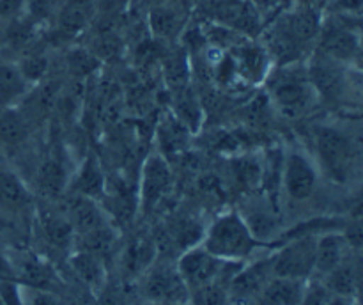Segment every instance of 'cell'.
<instances>
[{"label":"cell","mask_w":363,"mask_h":305,"mask_svg":"<svg viewBox=\"0 0 363 305\" xmlns=\"http://www.w3.org/2000/svg\"><path fill=\"white\" fill-rule=\"evenodd\" d=\"M321 23L318 14L311 9L293 11L280 18L266 38L264 48L269 59L279 60L280 66L298 62L308 43L319 35Z\"/></svg>","instance_id":"1"},{"label":"cell","mask_w":363,"mask_h":305,"mask_svg":"<svg viewBox=\"0 0 363 305\" xmlns=\"http://www.w3.org/2000/svg\"><path fill=\"white\" fill-rule=\"evenodd\" d=\"M202 247L225 262H245L261 241L254 236L240 211H225L213 220L202 238Z\"/></svg>","instance_id":"2"},{"label":"cell","mask_w":363,"mask_h":305,"mask_svg":"<svg viewBox=\"0 0 363 305\" xmlns=\"http://www.w3.org/2000/svg\"><path fill=\"white\" fill-rule=\"evenodd\" d=\"M266 85L273 105L289 117L305 113L314 101L315 91L308 80L307 67L300 70L296 62L282 64L275 73H268Z\"/></svg>","instance_id":"3"},{"label":"cell","mask_w":363,"mask_h":305,"mask_svg":"<svg viewBox=\"0 0 363 305\" xmlns=\"http://www.w3.org/2000/svg\"><path fill=\"white\" fill-rule=\"evenodd\" d=\"M315 151L326 176L337 183H346L358 165V145L344 130L330 124L315 128Z\"/></svg>","instance_id":"4"},{"label":"cell","mask_w":363,"mask_h":305,"mask_svg":"<svg viewBox=\"0 0 363 305\" xmlns=\"http://www.w3.org/2000/svg\"><path fill=\"white\" fill-rule=\"evenodd\" d=\"M142 296L147 304L155 305H184L191 304V293L184 284L177 266H149L142 273Z\"/></svg>","instance_id":"5"},{"label":"cell","mask_w":363,"mask_h":305,"mask_svg":"<svg viewBox=\"0 0 363 305\" xmlns=\"http://www.w3.org/2000/svg\"><path fill=\"white\" fill-rule=\"evenodd\" d=\"M318 236L319 234L314 233L300 234L272 254L273 277L298 280L311 279L314 275Z\"/></svg>","instance_id":"6"},{"label":"cell","mask_w":363,"mask_h":305,"mask_svg":"<svg viewBox=\"0 0 363 305\" xmlns=\"http://www.w3.org/2000/svg\"><path fill=\"white\" fill-rule=\"evenodd\" d=\"M201 13L209 23L222 25L245 38L261 30V18L257 9L247 0H202Z\"/></svg>","instance_id":"7"},{"label":"cell","mask_w":363,"mask_h":305,"mask_svg":"<svg viewBox=\"0 0 363 305\" xmlns=\"http://www.w3.org/2000/svg\"><path fill=\"white\" fill-rule=\"evenodd\" d=\"M230 262L222 261L209 254L201 243L186 248L177 261V272L183 277L184 284L188 286L190 293L208 286V284L223 280L227 268Z\"/></svg>","instance_id":"8"},{"label":"cell","mask_w":363,"mask_h":305,"mask_svg":"<svg viewBox=\"0 0 363 305\" xmlns=\"http://www.w3.org/2000/svg\"><path fill=\"white\" fill-rule=\"evenodd\" d=\"M282 187L289 199L296 202L308 201L319 183V170L315 163L300 149H289L282 158Z\"/></svg>","instance_id":"9"},{"label":"cell","mask_w":363,"mask_h":305,"mask_svg":"<svg viewBox=\"0 0 363 305\" xmlns=\"http://www.w3.org/2000/svg\"><path fill=\"white\" fill-rule=\"evenodd\" d=\"M346 64L337 62L330 57L323 55L321 52H315L307 64V74L314 87L315 94L321 98L337 101L346 94L347 89V73Z\"/></svg>","instance_id":"10"},{"label":"cell","mask_w":363,"mask_h":305,"mask_svg":"<svg viewBox=\"0 0 363 305\" xmlns=\"http://www.w3.org/2000/svg\"><path fill=\"white\" fill-rule=\"evenodd\" d=\"M319 50L323 55L350 66L360 59V34L346 21L335 20L332 23H321L319 30Z\"/></svg>","instance_id":"11"},{"label":"cell","mask_w":363,"mask_h":305,"mask_svg":"<svg viewBox=\"0 0 363 305\" xmlns=\"http://www.w3.org/2000/svg\"><path fill=\"white\" fill-rule=\"evenodd\" d=\"M170 188H172V172H170L169 163L165 156L155 152L145 160L144 169H142L138 204L144 208V211H151L169 194Z\"/></svg>","instance_id":"12"},{"label":"cell","mask_w":363,"mask_h":305,"mask_svg":"<svg viewBox=\"0 0 363 305\" xmlns=\"http://www.w3.org/2000/svg\"><path fill=\"white\" fill-rule=\"evenodd\" d=\"M272 279V255L247 266L241 265V268L234 273L229 282V300L247 301L250 298H257V294Z\"/></svg>","instance_id":"13"},{"label":"cell","mask_w":363,"mask_h":305,"mask_svg":"<svg viewBox=\"0 0 363 305\" xmlns=\"http://www.w3.org/2000/svg\"><path fill=\"white\" fill-rule=\"evenodd\" d=\"M188 14L183 6H177L176 0L158 4L149 9V30L162 41H174L186 28Z\"/></svg>","instance_id":"14"},{"label":"cell","mask_w":363,"mask_h":305,"mask_svg":"<svg viewBox=\"0 0 363 305\" xmlns=\"http://www.w3.org/2000/svg\"><path fill=\"white\" fill-rule=\"evenodd\" d=\"M234 60V66L240 77L247 78L252 82H261L266 80L269 70V55L266 52L264 46L254 45L250 39L243 41L241 45H238L236 48L230 50L229 53Z\"/></svg>","instance_id":"15"},{"label":"cell","mask_w":363,"mask_h":305,"mask_svg":"<svg viewBox=\"0 0 363 305\" xmlns=\"http://www.w3.org/2000/svg\"><path fill=\"white\" fill-rule=\"evenodd\" d=\"M351 245L344 238L342 233H335V231H328L318 236V247H315V266L314 273L321 275H328L332 270H335L340 262L346 261L351 255Z\"/></svg>","instance_id":"16"},{"label":"cell","mask_w":363,"mask_h":305,"mask_svg":"<svg viewBox=\"0 0 363 305\" xmlns=\"http://www.w3.org/2000/svg\"><path fill=\"white\" fill-rule=\"evenodd\" d=\"M308 280L273 277L257 294L259 305H300Z\"/></svg>","instance_id":"17"},{"label":"cell","mask_w":363,"mask_h":305,"mask_svg":"<svg viewBox=\"0 0 363 305\" xmlns=\"http://www.w3.org/2000/svg\"><path fill=\"white\" fill-rule=\"evenodd\" d=\"M66 216L69 218L74 234H78V236H82L85 233H91V231L108 223V220H106L105 213L99 208L98 202L94 199L84 197V195H77L69 202Z\"/></svg>","instance_id":"18"},{"label":"cell","mask_w":363,"mask_h":305,"mask_svg":"<svg viewBox=\"0 0 363 305\" xmlns=\"http://www.w3.org/2000/svg\"><path fill=\"white\" fill-rule=\"evenodd\" d=\"M39 227H41V233L46 238V241L55 248L71 247L74 236H77L69 218L62 213L52 211V209L39 211Z\"/></svg>","instance_id":"19"},{"label":"cell","mask_w":363,"mask_h":305,"mask_svg":"<svg viewBox=\"0 0 363 305\" xmlns=\"http://www.w3.org/2000/svg\"><path fill=\"white\" fill-rule=\"evenodd\" d=\"M358 280H360V270H358V262L350 257L344 262H340L335 270L323 277L321 282L325 284L330 294L335 296H351L354 298L358 291Z\"/></svg>","instance_id":"20"},{"label":"cell","mask_w":363,"mask_h":305,"mask_svg":"<svg viewBox=\"0 0 363 305\" xmlns=\"http://www.w3.org/2000/svg\"><path fill=\"white\" fill-rule=\"evenodd\" d=\"M28 82L21 74L18 64L0 62V106L9 109L13 103L23 98L28 91Z\"/></svg>","instance_id":"21"},{"label":"cell","mask_w":363,"mask_h":305,"mask_svg":"<svg viewBox=\"0 0 363 305\" xmlns=\"http://www.w3.org/2000/svg\"><path fill=\"white\" fill-rule=\"evenodd\" d=\"M69 262L74 273L92 289H101L106 284V272L99 255L78 250L77 254L71 255Z\"/></svg>","instance_id":"22"},{"label":"cell","mask_w":363,"mask_h":305,"mask_svg":"<svg viewBox=\"0 0 363 305\" xmlns=\"http://www.w3.org/2000/svg\"><path fill=\"white\" fill-rule=\"evenodd\" d=\"M27 204H30V194L23 181L11 170L0 169V206L16 211Z\"/></svg>","instance_id":"23"},{"label":"cell","mask_w":363,"mask_h":305,"mask_svg":"<svg viewBox=\"0 0 363 305\" xmlns=\"http://www.w3.org/2000/svg\"><path fill=\"white\" fill-rule=\"evenodd\" d=\"M74 190H77V195H84L94 201L105 195L106 181L94 158H87L84 162L80 174L74 181Z\"/></svg>","instance_id":"24"},{"label":"cell","mask_w":363,"mask_h":305,"mask_svg":"<svg viewBox=\"0 0 363 305\" xmlns=\"http://www.w3.org/2000/svg\"><path fill=\"white\" fill-rule=\"evenodd\" d=\"M155 259V243L149 238H137L124 252V268L130 275H140Z\"/></svg>","instance_id":"25"},{"label":"cell","mask_w":363,"mask_h":305,"mask_svg":"<svg viewBox=\"0 0 363 305\" xmlns=\"http://www.w3.org/2000/svg\"><path fill=\"white\" fill-rule=\"evenodd\" d=\"M28 137V123L18 110L2 109L0 112V144L20 145Z\"/></svg>","instance_id":"26"},{"label":"cell","mask_w":363,"mask_h":305,"mask_svg":"<svg viewBox=\"0 0 363 305\" xmlns=\"http://www.w3.org/2000/svg\"><path fill=\"white\" fill-rule=\"evenodd\" d=\"M174 116L184 124L190 131L197 130L202 123V109L195 94H191L186 87L176 89L174 98Z\"/></svg>","instance_id":"27"},{"label":"cell","mask_w":363,"mask_h":305,"mask_svg":"<svg viewBox=\"0 0 363 305\" xmlns=\"http://www.w3.org/2000/svg\"><path fill=\"white\" fill-rule=\"evenodd\" d=\"M67 176L57 160L48 158L41 163L38 172V184L46 197H59L66 187Z\"/></svg>","instance_id":"28"},{"label":"cell","mask_w":363,"mask_h":305,"mask_svg":"<svg viewBox=\"0 0 363 305\" xmlns=\"http://www.w3.org/2000/svg\"><path fill=\"white\" fill-rule=\"evenodd\" d=\"M92 4H89L87 0H69L66 6L62 7L59 16V25L64 32H74L82 30V28L87 25L89 18H91Z\"/></svg>","instance_id":"29"},{"label":"cell","mask_w":363,"mask_h":305,"mask_svg":"<svg viewBox=\"0 0 363 305\" xmlns=\"http://www.w3.org/2000/svg\"><path fill=\"white\" fill-rule=\"evenodd\" d=\"M163 71H165L167 82H169L170 87H174V91L186 87L188 74H190L186 52L179 50V52L167 55L165 60H163Z\"/></svg>","instance_id":"30"},{"label":"cell","mask_w":363,"mask_h":305,"mask_svg":"<svg viewBox=\"0 0 363 305\" xmlns=\"http://www.w3.org/2000/svg\"><path fill=\"white\" fill-rule=\"evenodd\" d=\"M188 130L176 116H169L165 121L162 123V128H160V138H162V145H165L167 152L172 151H179L188 140Z\"/></svg>","instance_id":"31"},{"label":"cell","mask_w":363,"mask_h":305,"mask_svg":"<svg viewBox=\"0 0 363 305\" xmlns=\"http://www.w3.org/2000/svg\"><path fill=\"white\" fill-rule=\"evenodd\" d=\"M229 284L223 280L208 284L191 293V305H229Z\"/></svg>","instance_id":"32"},{"label":"cell","mask_w":363,"mask_h":305,"mask_svg":"<svg viewBox=\"0 0 363 305\" xmlns=\"http://www.w3.org/2000/svg\"><path fill=\"white\" fill-rule=\"evenodd\" d=\"M18 67H20L25 80L32 84L35 80H41L46 74V71H48V59L43 55H28L21 60V64H18Z\"/></svg>","instance_id":"33"},{"label":"cell","mask_w":363,"mask_h":305,"mask_svg":"<svg viewBox=\"0 0 363 305\" xmlns=\"http://www.w3.org/2000/svg\"><path fill=\"white\" fill-rule=\"evenodd\" d=\"M330 296L332 294L323 282H307L300 305H328Z\"/></svg>","instance_id":"34"},{"label":"cell","mask_w":363,"mask_h":305,"mask_svg":"<svg viewBox=\"0 0 363 305\" xmlns=\"http://www.w3.org/2000/svg\"><path fill=\"white\" fill-rule=\"evenodd\" d=\"M27 0H0V18H14L23 11Z\"/></svg>","instance_id":"35"},{"label":"cell","mask_w":363,"mask_h":305,"mask_svg":"<svg viewBox=\"0 0 363 305\" xmlns=\"http://www.w3.org/2000/svg\"><path fill=\"white\" fill-rule=\"evenodd\" d=\"M28 289L34 294V296L30 298V301H28L30 305H62L59 298H55L52 293H48V291L34 289V287H28Z\"/></svg>","instance_id":"36"},{"label":"cell","mask_w":363,"mask_h":305,"mask_svg":"<svg viewBox=\"0 0 363 305\" xmlns=\"http://www.w3.org/2000/svg\"><path fill=\"white\" fill-rule=\"evenodd\" d=\"M13 277H14L13 266L9 265V261H6V259L0 255V280H13Z\"/></svg>","instance_id":"37"},{"label":"cell","mask_w":363,"mask_h":305,"mask_svg":"<svg viewBox=\"0 0 363 305\" xmlns=\"http://www.w3.org/2000/svg\"><path fill=\"white\" fill-rule=\"evenodd\" d=\"M328 305H357V304H354V298L351 296H335V294H332V296H330Z\"/></svg>","instance_id":"38"},{"label":"cell","mask_w":363,"mask_h":305,"mask_svg":"<svg viewBox=\"0 0 363 305\" xmlns=\"http://www.w3.org/2000/svg\"><path fill=\"white\" fill-rule=\"evenodd\" d=\"M151 2V7L152 6H158V4H165V2H170V0H149Z\"/></svg>","instance_id":"39"},{"label":"cell","mask_w":363,"mask_h":305,"mask_svg":"<svg viewBox=\"0 0 363 305\" xmlns=\"http://www.w3.org/2000/svg\"><path fill=\"white\" fill-rule=\"evenodd\" d=\"M0 305H4V301H2V298H0Z\"/></svg>","instance_id":"40"},{"label":"cell","mask_w":363,"mask_h":305,"mask_svg":"<svg viewBox=\"0 0 363 305\" xmlns=\"http://www.w3.org/2000/svg\"><path fill=\"white\" fill-rule=\"evenodd\" d=\"M144 305H155V304H147V301H145V304Z\"/></svg>","instance_id":"41"},{"label":"cell","mask_w":363,"mask_h":305,"mask_svg":"<svg viewBox=\"0 0 363 305\" xmlns=\"http://www.w3.org/2000/svg\"><path fill=\"white\" fill-rule=\"evenodd\" d=\"M184 305H191V304H184Z\"/></svg>","instance_id":"42"}]
</instances>
